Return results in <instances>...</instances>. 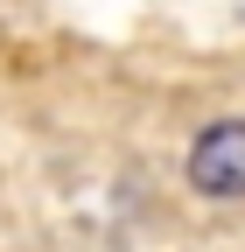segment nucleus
<instances>
[{"instance_id":"obj_1","label":"nucleus","mask_w":245,"mask_h":252,"mask_svg":"<svg viewBox=\"0 0 245 252\" xmlns=\"http://www.w3.org/2000/svg\"><path fill=\"white\" fill-rule=\"evenodd\" d=\"M189 189L196 196H217V203L245 196V119H217V126L196 133V147H189Z\"/></svg>"}]
</instances>
